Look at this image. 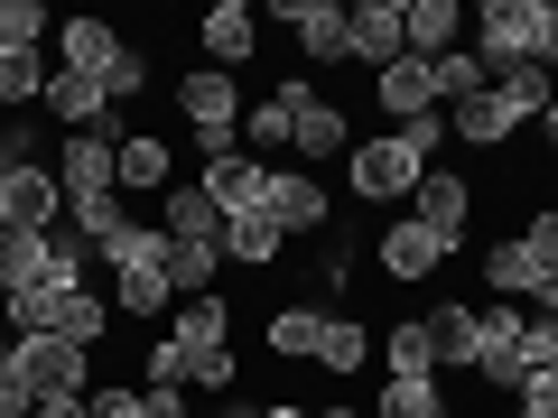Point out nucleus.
<instances>
[{
  "label": "nucleus",
  "mask_w": 558,
  "mask_h": 418,
  "mask_svg": "<svg viewBox=\"0 0 558 418\" xmlns=\"http://www.w3.org/2000/svg\"><path fill=\"white\" fill-rule=\"evenodd\" d=\"M438 149H447V112L410 121V131H373V139H354V196H363V205H410L418 177L438 168Z\"/></svg>",
  "instance_id": "nucleus-1"
},
{
  "label": "nucleus",
  "mask_w": 558,
  "mask_h": 418,
  "mask_svg": "<svg viewBox=\"0 0 558 418\" xmlns=\"http://www.w3.org/2000/svg\"><path fill=\"white\" fill-rule=\"evenodd\" d=\"M465 38H475L484 75H502V65H558V0H475Z\"/></svg>",
  "instance_id": "nucleus-2"
},
{
  "label": "nucleus",
  "mask_w": 558,
  "mask_h": 418,
  "mask_svg": "<svg viewBox=\"0 0 558 418\" xmlns=\"http://www.w3.org/2000/svg\"><path fill=\"white\" fill-rule=\"evenodd\" d=\"M242 84L233 75H215V65H196V75H178V121H186V139H196L205 159H223V149H242Z\"/></svg>",
  "instance_id": "nucleus-3"
},
{
  "label": "nucleus",
  "mask_w": 558,
  "mask_h": 418,
  "mask_svg": "<svg viewBox=\"0 0 558 418\" xmlns=\"http://www.w3.org/2000/svg\"><path fill=\"white\" fill-rule=\"evenodd\" d=\"M140 121H112V131H65V149H57V186H65V205L75 196H121V139H131Z\"/></svg>",
  "instance_id": "nucleus-4"
},
{
  "label": "nucleus",
  "mask_w": 558,
  "mask_h": 418,
  "mask_svg": "<svg viewBox=\"0 0 558 418\" xmlns=\"http://www.w3.org/2000/svg\"><path fill=\"white\" fill-rule=\"evenodd\" d=\"M270 28H289L299 57L317 65H354V10L344 0H270Z\"/></svg>",
  "instance_id": "nucleus-5"
},
{
  "label": "nucleus",
  "mask_w": 558,
  "mask_h": 418,
  "mask_svg": "<svg viewBox=\"0 0 558 418\" xmlns=\"http://www.w3.org/2000/svg\"><path fill=\"white\" fill-rule=\"evenodd\" d=\"M0 223L10 233H57L65 223V186H57V159H28L0 177Z\"/></svg>",
  "instance_id": "nucleus-6"
},
{
  "label": "nucleus",
  "mask_w": 558,
  "mask_h": 418,
  "mask_svg": "<svg viewBox=\"0 0 558 418\" xmlns=\"http://www.w3.org/2000/svg\"><path fill=\"white\" fill-rule=\"evenodd\" d=\"M270 177H279L270 159H252V149H223V159H205L196 186L223 205V223H233V214H270Z\"/></svg>",
  "instance_id": "nucleus-7"
},
{
  "label": "nucleus",
  "mask_w": 558,
  "mask_h": 418,
  "mask_svg": "<svg viewBox=\"0 0 558 418\" xmlns=\"http://www.w3.org/2000/svg\"><path fill=\"white\" fill-rule=\"evenodd\" d=\"M373 251H381V279H400V288H418V279H438L447 260H457V242H447V233H428L418 214H400L391 233L373 242Z\"/></svg>",
  "instance_id": "nucleus-8"
},
{
  "label": "nucleus",
  "mask_w": 558,
  "mask_h": 418,
  "mask_svg": "<svg viewBox=\"0 0 558 418\" xmlns=\"http://www.w3.org/2000/svg\"><path fill=\"white\" fill-rule=\"evenodd\" d=\"M168 344L186 354V391H196V362L233 344V298H223V288H215V298H178V307H168Z\"/></svg>",
  "instance_id": "nucleus-9"
},
{
  "label": "nucleus",
  "mask_w": 558,
  "mask_h": 418,
  "mask_svg": "<svg viewBox=\"0 0 558 418\" xmlns=\"http://www.w3.org/2000/svg\"><path fill=\"white\" fill-rule=\"evenodd\" d=\"M410 214L428 223V233H447L465 251V233H475V177H457V168H428V177H418V196H410Z\"/></svg>",
  "instance_id": "nucleus-10"
},
{
  "label": "nucleus",
  "mask_w": 558,
  "mask_h": 418,
  "mask_svg": "<svg viewBox=\"0 0 558 418\" xmlns=\"http://www.w3.org/2000/svg\"><path fill=\"white\" fill-rule=\"evenodd\" d=\"M20 372H28L38 399H84V391H94V354H75V344H57V335H28L20 344Z\"/></svg>",
  "instance_id": "nucleus-11"
},
{
  "label": "nucleus",
  "mask_w": 558,
  "mask_h": 418,
  "mask_svg": "<svg viewBox=\"0 0 558 418\" xmlns=\"http://www.w3.org/2000/svg\"><path fill=\"white\" fill-rule=\"evenodd\" d=\"M326 317H336V307H317V298H279L270 317H260V344H270V362H317Z\"/></svg>",
  "instance_id": "nucleus-12"
},
{
  "label": "nucleus",
  "mask_w": 558,
  "mask_h": 418,
  "mask_svg": "<svg viewBox=\"0 0 558 418\" xmlns=\"http://www.w3.org/2000/svg\"><path fill=\"white\" fill-rule=\"evenodd\" d=\"M38 112L47 121H65V131H112V121H131V112H112V94H102L94 75H47V94H38Z\"/></svg>",
  "instance_id": "nucleus-13"
},
{
  "label": "nucleus",
  "mask_w": 558,
  "mask_h": 418,
  "mask_svg": "<svg viewBox=\"0 0 558 418\" xmlns=\"http://www.w3.org/2000/svg\"><path fill=\"white\" fill-rule=\"evenodd\" d=\"M159 233H168V242H196V251H223V205L205 196L196 177H178V186L159 196Z\"/></svg>",
  "instance_id": "nucleus-14"
},
{
  "label": "nucleus",
  "mask_w": 558,
  "mask_h": 418,
  "mask_svg": "<svg viewBox=\"0 0 558 418\" xmlns=\"http://www.w3.org/2000/svg\"><path fill=\"white\" fill-rule=\"evenodd\" d=\"M196 38H205V65H215V75H233V65L260 47V10H252V0H215V10L196 20Z\"/></svg>",
  "instance_id": "nucleus-15"
},
{
  "label": "nucleus",
  "mask_w": 558,
  "mask_h": 418,
  "mask_svg": "<svg viewBox=\"0 0 558 418\" xmlns=\"http://www.w3.org/2000/svg\"><path fill=\"white\" fill-rule=\"evenodd\" d=\"M344 149H354V121H344V102L307 94V102H299V131H289V159H299V168H326V159H344Z\"/></svg>",
  "instance_id": "nucleus-16"
},
{
  "label": "nucleus",
  "mask_w": 558,
  "mask_h": 418,
  "mask_svg": "<svg viewBox=\"0 0 558 418\" xmlns=\"http://www.w3.org/2000/svg\"><path fill=\"white\" fill-rule=\"evenodd\" d=\"M418 335H428V362H438V381H447V372H475V307H465V298H428Z\"/></svg>",
  "instance_id": "nucleus-17"
},
{
  "label": "nucleus",
  "mask_w": 558,
  "mask_h": 418,
  "mask_svg": "<svg viewBox=\"0 0 558 418\" xmlns=\"http://www.w3.org/2000/svg\"><path fill=\"white\" fill-rule=\"evenodd\" d=\"M521 131H531V121H521L512 102L494 94V84H484L475 102H457V112H447V139H457V149H512Z\"/></svg>",
  "instance_id": "nucleus-18"
},
{
  "label": "nucleus",
  "mask_w": 558,
  "mask_h": 418,
  "mask_svg": "<svg viewBox=\"0 0 558 418\" xmlns=\"http://www.w3.org/2000/svg\"><path fill=\"white\" fill-rule=\"evenodd\" d=\"M307 94H317V84H279V94H260L252 112H242V149L279 168V149H289V131H299V102Z\"/></svg>",
  "instance_id": "nucleus-19"
},
{
  "label": "nucleus",
  "mask_w": 558,
  "mask_h": 418,
  "mask_svg": "<svg viewBox=\"0 0 558 418\" xmlns=\"http://www.w3.org/2000/svg\"><path fill=\"white\" fill-rule=\"evenodd\" d=\"M168 307H178V288H168V260H121V270H112V317L159 325Z\"/></svg>",
  "instance_id": "nucleus-20"
},
{
  "label": "nucleus",
  "mask_w": 558,
  "mask_h": 418,
  "mask_svg": "<svg viewBox=\"0 0 558 418\" xmlns=\"http://www.w3.org/2000/svg\"><path fill=\"white\" fill-rule=\"evenodd\" d=\"M270 214H279V233H326V223H336V196H326V177H307V168H279Z\"/></svg>",
  "instance_id": "nucleus-21"
},
{
  "label": "nucleus",
  "mask_w": 558,
  "mask_h": 418,
  "mask_svg": "<svg viewBox=\"0 0 558 418\" xmlns=\"http://www.w3.org/2000/svg\"><path fill=\"white\" fill-rule=\"evenodd\" d=\"M410 57V20H400V0H354V65H400Z\"/></svg>",
  "instance_id": "nucleus-22"
},
{
  "label": "nucleus",
  "mask_w": 558,
  "mask_h": 418,
  "mask_svg": "<svg viewBox=\"0 0 558 418\" xmlns=\"http://www.w3.org/2000/svg\"><path fill=\"white\" fill-rule=\"evenodd\" d=\"M178 186V139L168 131H131L121 139V196H168Z\"/></svg>",
  "instance_id": "nucleus-23"
},
{
  "label": "nucleus",
  "mask_w": 558,
  "mask_h": 418,
  "mask_svg": "<svg viewBox=\"0 0 558 418\" xmlns=\"http://www.w3.org/2000/svg\"><path fill=\"white\" fill-rule=\"evenodd\" d=\"M400 20H410V57L438 65L465 47V0H400Z\"/></svg>",
  "instance_id": "nucleus-24"
},
{
  "label": "nucleus",
  "mask_w": 558,
  "mask_h": 418,
  "mask_svg": "<svg viewBox=\"0 0 558 418\" xmlns=\"http://www.w3.org/2000/svg\"><path fill=\"white\" fill-rule=\"evenodd\" d=\"M121 47H131V38H121L112 20H65L57 28V65H65V75H94V84L121 65Z\"/></svg>",
  "instance_id": "nucleus-25"
},
{
  "label": "nucleus",
  "mask_w": 558,
  "mask_h": 418,
  "mask_svg": "<svg viewBox=\"0 0 558 418\" xmlns=\"http://www.w3.org/2000/svg\"><path fill=\"white\" fill-rule=\"evenodd\" d=\"M112 288H65L57 298V325H47V335L57 344H75V354H102V335H112Z\"/></svg>",
  "instance_id": "nucleus-26"
},
{
  "label": "nucleus",
  "mask_w": 558,
  "mask_h": 418,
  "mask_svg": "<svg viewBox=\"0 0 558 418\" xmlns=\"http://www.w3.org/2000/svg\"><path fill=\"white\" fill-rule=\"evenodd\" d=\"M373 102L391 112V131H410V121H428V112H438V94H428V65H418V57L381 65V75H373Z\"/></svg>",
  "instance_id": "nucleus-27"
},
{
  "label": "nucleus",
  "mask_w": 558,
  "mask_h": 418,
  "mask_svg": "<svg viewBox=\"0 0 558 418\" xmlns=\"http://www.w3.org/2000/svg\"><path fill=\"white\" fill-rule=\"evenodd\" d=\"M65 233H75L84 251L102 260L121 233H131V205H121V196H75V205H65Z\"/></svg>",
  "instance_id": "nucleus-28"
},
{
  "label": "nucleus",
  "mask_w": 558,
  "mask_h": 418,
  "mask_svg": "<svg viewBox=\"0 0 558 418\" xmlns=\"http://www.w3.org/2000/svg\"><path fill=\"white\" fill-rule=\"evenodd\" d=\"M279 251H289L279 214H233L223 223V260H242V270H279Z\"/></svg>",
  "instance_id": "nucleus-29"
},
{
  "label": "nucleus",
  "mask_w": 558,
  "mask_h": 418,
  "mask_svg": "<svg viewBox=\"0 0 558 418\" xmlns=\"http://www.w3.org/2000/svg\"><path fill=\"white\" fill-rule=\"evenodd\" d=\"M363 362H373V325L336 307V317H326V344H317V372H326V381H354Z\"/></svg>",
  "instance_id": "nucleus-30"
},
{
  "label": "nucleus",
  "mask_w": 558,
  "mask_h": 418,
  "mask_svg": "<svg viewBox=\"0 0 558 418\" xmlns=\"http://www.w3.org/2000/svg\"><path fill=\"white\" fill-rule=\"evenodd\" d=\"M84 409H94V418H186L196 399H186V391H131V381H112V391H84Z\"/></svg>",
  "instance_id": "nucleus-31"
},
{
  "label": "nucleus",
  "mask_w": 558,
  "mask_h": 418,
  "mask_svg": "<svg viewBox=\"0 0 558 418\" xmlns=\"http://www.w3.org/2000/svg\"><path fill=\"white\" fill-rule=\"evenodd\" d=\"M47 242L57 233H10V223H0V298H20V288L47 279Z\"/></svg>",
  "instance_id": "nucleus-32"
},
{
  "label": "nucleus",
  "mask_w": 558,
  "mask_h": 418,
  "mask_svg": "<svg viewBox=\"0 0 558 418\" xmlns=\"http://www.w3.org/2000/svg\"><path fill=\"white\" fill-rule=\"evenodd\" d=\"M47 75H57V65H47V47H0V102H28V112H38Z\"/></svg>",
  "instance_id": "nucleus-33"
},
{
  "label": "nucleus",
  "mask_w": 558,
  "mask_h": 418,
  "mask_svg": "<svg viewBox=\"0 0 558 418\" xmlns=\"http://www.w3.org/2000/svg\"><path fill=\"white\" fill-rule=\"evenodd\" d=\"M168 288H178V298H215V288H223V251L168 242Z\"/></svg>",
  "instance_id": "nucleus-34"
},
{
  "label": "nucleus",
  "mask_w": 558,
  "mask_h": 418,
  "mask_svg": "<svg viewBox=\"0 0 558 418\" xmlns=\"http://www.w3.org/2000/svg\"><path fill=\"white\" fill-rule=\"evenodd\" d=\"M494 94H502V102H512V112L539 131V112L558 102V84H549V65H502V75H494Z\"/></svg>",
  "instance_id": "nucleus-35"
},
{
  "label": "nucleus",
  "mask_w": 558,
  "mask_h": 418,
  "mask_svg": "<svg viewBox=\"0 0 558 418\" xmlns=\"http://www.w3.org/2000/svg\"><path fill=\"white\" fill-rule=\"evenodd\" d=\"M373 418H457V409H447V381H381Z\"/></svg>",
  "instance_id": "nucleus-36"
},
{
  "label": "nucleus",
  "mask_w": 558,
  "mask_h": 418,
  "mask_svg": "<svg viewBox=\"0 0 558 418\" xmlns=\"http://www.w3.org/2000/svg\"><path fill=\"white\" fill-rule=\"evenodd\" d=\"M381 362H391V381H438V362H428V335H418V317H400L391 335H381Z\"/></svg>",
  "instance_id": "nucleus-37"
},
{
  "label": "nucleus",
  "mask_w": 558,
  "mask_h": 418,
  "mask_svg": "<svg viewBox=\"0 0 558 418\" xmlns=\"http://www.w3.org/2000/svg\"><path fill=\"white\" fill-rule=\"evenodd\" d=\"M484 84H494V75H484V57H475V47H457V57H438V65H428V94H438V102H475Z\"/></svg>",
  "instance_id": "nucleus-38"
},
{
  "label": "nucleus",
  "mask_w": 558,
  "mask_h": 418,
  "mask_svg": "<svg viewBox=\"0 0 558 418\" xmlns=\"http://www.w3.org/2000/svg\"><path fill=\"white\" fill-rule=\"evenodd\" d=\"M539 381L558 391V317H531V335H521V391H539Z\"/></svg>",
  "instance_id": "nucleus-39"
},
{
  "label": "nucleus",
  "mask_w": 558,
  "mask_h": 418,
  "mask_svg": "<svg viewBox=\"0 0 558 418\" xmlns=\"http://www.w3.org/2000/svg\"><path fill=\"white\" fill-rule=\"evenodd\" d=\"M47 288H94V251H84L65 223H57V242H47Z\"/></svg>",
  "instance_id": "nucleus-40"
},
{
  "label": "nucleus",
  "mask_w": 558,
  "mask_h": 418,
  "mask_svg": "<svg viewBox=\"0 0 558 418\" xmlns=\"http://www.w3.org/2000/svg\"><path fill=\"white\" fill-rule=\"evenodd\" d=\"M47 0H0V47H47Z\"/></svg>",
  "instance_id": "nucleus-41"
},
{
  "label": "nucleus",
  "mask_w": 558,
  "mask_h": 418,
  "mask_svg": "<svg viewBox=\"0 0 558 418\" xmlns=\"http://www.w3.org/2000/svg\"><path fill=\"white\" fill-rule=\"evenodd\" d=\"M140 391H186V354H178V344H149V362H140Z\"/></svg>",
  "instance_id": "nucleus-42"
},
{
  "label": "nucleus",
  "mask_w": 558,
  "mask_h": 418,
  "mask_svg": "<svg viewBox=\"0 0 558 418\" xmlns=\"http://www.w3.org/2000/svg\"><path fill=\"white\" fill-rule=\"evenodd\" d=\"M28 159H38V112L0 121V177H10V168H28Z\"/></svg>",
  "instance_id": "nucleus-43"
},
{
  "label": "nucleus",
  "mask_w": 558,
  "mask_h": 418,
  "mask_svg": "<svg viewBox=\"0 0 558 418\" xmlns=\"http://www.w3.org/2000/svg\"><path fill=\"white\" fill-rule=\"evenodd\" d=\"M521 242H531L539 260L558 270V205H531V223H521Z\"/></svg>",
  "instance_id": "nucleus-44"
},
{
  "label": "nucleus",
  "mask_w": 558,
  "mask_h": 418,
  "mask_svg": "<svg viewBox=\"0 0 558 418\" xmlns=\"http://www.w3.org/2000/svg\"><path fill=\"white\" fill-rule=\"evenodd\" d=\"M252 418H307V399H260Z\"/></svg>",
  "instance_id": "nucleus-45"
},
{
  "label": "nucleus",
  "mask_w": 558,
  "mask_h": 418,
  "mask_svg": "<svg viewBox=\"0 0 558 418\" xmlns=\"http://www.w3.org/2000/svg\"><path fill=\"white\" fill-rule=\"evenodd\" d=\"M38 418H94L84 399H38Z\"/></svg>",
  "instance_id": "nucleus-46"
},
{
  "label": "nucleus",
  "mask_w": 558,
  "mask_h": 418,
  "mask_svg": "<svg viewBox=\"0 0 558 418\" xmlns=\"http://www.w3.org/2000/svg\"><path fill=\"white\" fill-rule=\"evenodd\" d=\"M307 418H373V409H354V399H326V409H307Z\"/></svg>",
  "instance_id": "nucleus-47"
},
{
  "label": "nucleus",
  "mask_w": 558,
  "mask_h": 418,
  "mask_svg": "<svg viewBox=\"0 0 558 418\" xmlns=\"http://www.w3.org/2000/svg\"><path fill=\"white\" fill-rule=\"evenodd\" d=\"M539 139H549V159H558V102H549V112H539Z\"/></svg>",
  "instance_id": "nucleus-48"
},
{
  "label": "nucleus",
  "mask_w": 558,
  "mask_h": 418,
  "mask_svg": "<svg viewBox=\"0 0 558 418\" xmlns=\"http://www.w3.org/2000/svg\"><path fill=\"white\" fill-rule=\"evenodd\" d=\"M521 409H539V418H558V399H521Z\"/></svg>",
  "instance_id": "nucleus-49"
},
{
  "label": "nucleus",
  "mask_w": 558,
  "mask_h": 418,
  "mask_svg": "<svg viewBox=\"0 0 558 418\" xmlns=\"http://www.w3.org/2000/svg\"><path fill=\"white\" fill-rule=\"evenodd\" d=\"M186 418H233V409H186Z\"/></svg>",
  "instance_id": "nucleus-50"
},
{
  "label": "nucleus",
  "mask_w": 558,
  "mask_h": 418,
  "mask_svg": "<svg viewBox=\"0 0 558 418\" xmlns=\"http://www.w3.org/2000/svg\"><path fill=\"white\" fill-rule=\"evenodd\" d=\"M502 418H539V409H502Z\"/></svg>",
  "instance_id": "nucleus-51"
}]
</instances>
